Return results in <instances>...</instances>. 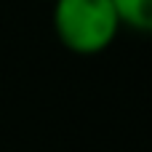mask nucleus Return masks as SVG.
Wrapping results in <instances>:
<instances>
[{"label": "nucleus", "instance_id": "nucleus-1", "mask_svg": "<svg viewBox=\"0 0 152 152\" xmlns=\"http://www.w3.org/2000/svg\"><path fill=\"white\" fill-rule=\"evenodd\" d=\"M53 32L67 51L94 56L112 45L120 19L112 0H53Z\"/></svg>", "mask_w": 152, "mask_h": 152}, {"label": "nucleus", "instance_id": "nucleus-2", "mask_svg": "<svg viewBox=\"0 0 152 152\" xmlns=\"http://www.w3.org/2000/svg\"><path fill=\"white\" fill-rule=\"evenodd\" d=\"M120 27L136 32H152V0H112Z\"/></svg>", "mask_w": 152, "mask_h": 152}, {"label": "nucleus", "instance_id": "nucleus-3", "mask_svg": "<svg viewBox=\"0 0 152 152\" xmlns=\"http://www.w3.org/2000/svg\"><path fill=\"white\" fill-rule=\"evenodd\" d=\"M51 3H53V0H51Z\"/></svg>", "mask_w": 152, "mask_h": 152}]
</instances>
